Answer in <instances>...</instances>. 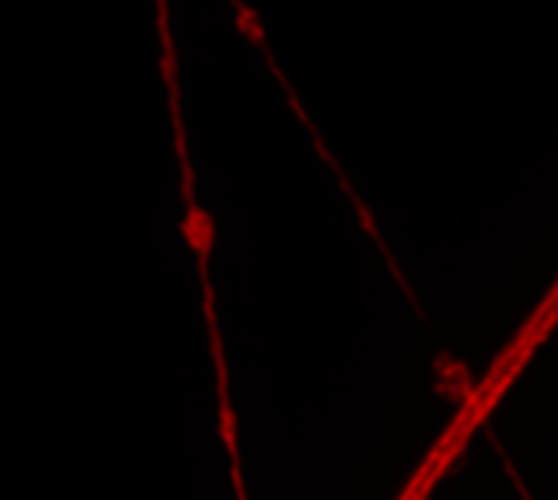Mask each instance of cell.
Instances as JSON below:
<instances>
[]
</instances>
